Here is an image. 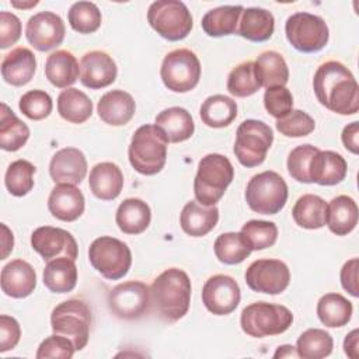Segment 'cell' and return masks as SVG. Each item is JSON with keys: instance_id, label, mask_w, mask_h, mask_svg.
<instances>
[{"instance_id": "6da1fadb", "label": "cell", "mask_w": 359, "mask_h": 359, "mask_svg": "<svg viewBox=\"0 0 359 359\" xmlns=\"http://www.w3.org/2000/svg\"><path fill=\"white\" fill-rule=\"evenodd\" d=\"M314 94L321 105L339 115L359 111V86L351 70L337 60L318 66L313 79Z\"/></svg>"}, {"instance_id": "7a4b0ae2", "label": "cell", "mask_w": 359, "mask_h": 359, "mask_svg": "<svg viewBox=\"0 0 359 359\" xmlns=\"http://www.w3.org/2000/svg\"><path fill=\"white\" fill-rule=\"evenodd\" d=\"M191 292L188 273L180 268H168L150 286L151 307L161 320L175 323L188 313Z\"/></svg>"}, {"instance_id": "3957f363", "label": "cell", "mask_w": 359, "mask_h": 359, "mask_svg": "<svg viewBox=\"0 0 359 359\" xmlns=\"http://www.w3.org/2000/svg\"><path fill=\"white\" fill-rule=\"evenodd\" d=\"M234 178L230 160L219 153H210L201 158L194 180L195 199L205 206H215L224 195Z\"/></svg>"}, {"instance_id": "277c9868", "label": "cell", "mask_w": 359, "mask_h": 359, "mask_svg": "<svg viewBox=\"0 0 359 359\" xmlns=\"http://www.w3.org/2000/svg\"><path fill=\"white\" fill-rule=\"evenodd\" d=\"M167 144L156 125H142L135 130L128 149L130 165L143 175L160 172L167 161Z\"/></svg>"}, {"instance_id": "5b68a950", "label": "cell", "mask_w": 359, "mask_h": 359, "mask_svg": "<svg viewBox=\"0 0 359 359\" xmlns=\"http://www.w3.org/2000/svg\"><path fill=\"white\" fill-rule=\"evenodd\" d=\"M293 323L292 311L282 304L255 302L243 309L241 330L252 338H264L285 332Z\"/></svg>"}, {"instance_id": "8992f818", "label": "cell", "mask_w": 359, "mask_h": 359, "mask_svg": "<svg viewBox=\"0 0 359 359\" xmlns=\"http://www.w3.org/2000/svg\"><path fill=\"white\" fill-rule=\"evenodd\" d=\"M91 310L83 300L69 299L59 303L50 314V327L53 334L69 338L76 351H81L90 337Z\"/></svg>"}, {"instance_id": "52a82bcc", "label": "cell", "mask_w": 359, "mask_h": 359, "mask_svg": "<svg viewBox=\"0 0 359 359\" xmlns=\"http://www.w3.org/2000/svg\"><path fill=\"white\" fill-rule=\"evenodd\" d=\"M287 201V184L276 171L255 174L247 184L245 202L261 215H276Z\"/></svg>"}, {"instance_id": "ba28073f", "label": "cell", "mask_w": 359, "mask_h": 359, "mask_svg": "<svg viewBox=\"0 0 359 359\" xmlns=\"http://www.w3.org/2000/svg\"><path fill=\"white\" fill-rule=\"evenodd\" d=\"M91 266L105 279L118 280L123 278L132 265V252L126 243L111 236L95 238L88 248Z\"/></svg>"}, {"instance_id": "9c48e42d", "label": "cell", "mask_w": 359, "mask_h": 359, "mask_svg": "<svg viewBox=\"0 0 359 359\" xmlns=\"http://www.w3.org/2000/svg\"><path fill=\"white\" fill-rule=\"evenodd\" d=\"M273 142V132L269 125L258 119L243 121L236 132L234 154L244 167H257L264 163Z\"/></svg>"}, {"instance_id": "30bf717a", "label": "cell", "mask_w": 359, "mask_h": 359, "mask_svg": "<svg viewBox=\"0 0 359 359\" xmlns=\"http://www.w3.org/2000/svg\"><path fill=\"white\" fill-rule=\"evenodd\" d=\"M147 21L150 27L167 41H181L192 29V15L185 3L180 0H157L149 6Z\"/></svg>"}, {"instance_id": "8fae6325", "label": "cell", "mask_w": 359, "mask_h": 359, "mask_svg": "<svg viewBox=\"0 0 359 359\" xmlns=\"http://www.w3.org/2000/svg\"><path fill=\"white\" fill-rule=\"evenodd\" d=\"M160 76L168 90L188 93L199 83L201 62L191 49H174L164 56Z\"/></svg>"}, {"instance_id": "7c38bea8", "label": "cell", "mask_w": 359, "mask_h": 359, "mask_svg": "<svg viewBox=\"0 0 359 359\" xmlns=\"http://www.w3.org/2000/svg\"><path fill=\"white\" fill-rule=\"evenodd\" d=\"M289 43L299 52L313 53L325 48L330 31L325 21L316 14L299 11L292 14L285 24Z\"/></svg>"}, {"instance_id": "4fadbf2b", "label": "cell", "mask_w": 359, "mask_h": 359, "mask_svg": "<svg viewBox=\"0 0 359 359\" xmlns=\"http://www.w3.org/2000/svg\"><path fill=\"white\" fill-rule=\"evenodd\" d=\"M108 307L121 320H139L151 307L150 287L140 280L119 283L108 294Z\"/></svg>"}, {"instance_id": "5bb4252c", "label": "cell", "mask_w": 359, "mask_h": 359, "mask_svg": "<svg viewBox=\"0 0 359 359\" xmlns=\"http://www.w3.org/2000/svg\"><path fill=\"white\" fill-rule=\"evenodd\" d=\"M247 286L258 293L279 294L290 282V271L280 259L262 258L250 264L245 271Z\"/></svg>"}, {"instance_id": "9a60e30c", "label": "cell", "mask_w": 359, "mask_h": 359, "mask_svg": "<svg viewBox=\"0 0 359 359\" xmlns=\"http://www.w3.org/2000/svg\"><path fill=\"white\" fill-rule=\"evenodd\" d=\"M241 300V290L234 278L219 273L210 276L202 287V302L215 316L233 313Z\"/></svg>"}, {"instance_id": "2e32d148", "label": "cell", "mask_w": 359, "mask_h": 359, "mask_svg": "<svg viewBox=\"0 0 359 359\" xmlns=\"http://www.w3.org/2000/svg\"><path fill=\"white\" fill-rule=\"evenodd\" d=\"M31 247L43 261H52L60 257H67L76 261L79 254L77 243L72 233L52 226L35 229L31 234Z\"/></svg>"}, {"instance_id": "e0dca14e", "label": "cell", "mask_w": 359, "mask_h": 359, "mask_svg": "<svg viewBox=\"0 0 359 359\" xmlns=\"http://www.w3.org/2000/svg\"><path fill=\"white\" fill-rule=\"evenodd\" d=\"M66 34L63 20L52 11H41L29 17L25 27L27 41L39 52L59 46Z\"/></svg>"}, {"instance_id": "ac0fdd59", "label": "cell", "mask_w": 359, "mask_h": 359, "mask_svg": "<svg viewBox=\"0 0 359 359\" xmlns=\"http://www.w3.org/2000/svg\"><path fill=\"white\" fill-rule=\"evenodd\" d=\"M118 67L115 60L104 50H91L80 60V81L84 87L98 90L108 87L116 79Z\"/></svg>"}, {"instance_id": "d6986e66", "label": "cell", "mask_w": 359, "mask_h": 359, "mask_svg": "<svg viewBox=\"0 0 359 359\" xmlns=\"http://www.w3.org/2000/svg\"><path fill=\"white\" fill-rule=\"evenodd\" d=\"M49 175L55 184H80L87 175L84 153L76 147L57 150L50 158Z\"/></svg>"}, {"instance_id": "ffe728a7", "label": "cell", "mask_w": 359, "mask_h": 359, "mask_svg": "<svg viewBox=\"0 0 359 359\" xmlns=\"http://www.w3.org/2000/svg\"><path fill=\"white\" fill-rule=\"evenodd\" d=\"M0 283L4 294L14 299H22L34 292L36 286V273L29 262L20 258L13 259L3 266Z\"/></svg>"}, {"instance_id": "44dd1931", "label": "cell", "mask_w": 359, "mask_h": 359, "mask_svg": "<svg viewBox=\"0 0 359 359\" xmlns=\"http://www.w3.org/2000/svg\"><path fill=\"white\" fill-rule=\"evenodd\" d=\"M48 209L62 222H74L84 212V195L73 184H56L48 198Z\"/></svg>"}, {"instance_id": "7402d4cb", "label": "cell", "mask_w": 359, "mask_h": 359, "mask_svg": "<svg viewBox=\"0 0 359 359\" xmlns=\"http://www.w3.org/2000/svg\"><path fill=\"white\" fill-rule=\"evenodd\" d=\"M345 158L332 150H318L310 160L309 175L318 185H337L346 177Z\"/></svg>"}, {"instance_id": "603a6c76", "label": "cell", "mask_w": 359, "mask_h": 359, "mask_svg": "<svg viewBox=\"0 0 359 359\" xmlns=\"http://www.w3.org/2000/svg\"><path fill=\"white\" fill-rule=\"evenodd\" d=\"M136 104L133 97L123 90H111L105 93L97 105L98 116L111 126L126 125L135 115Z\"/></svg>"}, {"instance_id": "cb8c5ba5", "label": "cell", "mask_w": 359, "mask_h": 359, "mask_svg": "<svg viewBox=\"0 0 359 359\" xmlns=\"http://www.w3.org/2000/svg\"><path fill=\"white\" fill-rule=\"evenodd\" d=\"M36 70V59L31 49L18 46L8 52L1 62V76L6 83L21 87L28 84Z\"/></svg>"}, {"instance_id": "d4e9b609", "label": "cell", "mask_w": 359, "mask_h": 359, "mask_svg": "<svg viewBox=\"0 0 359 359\" xmlns=\"http://www.w3.org/2000/svg\"><path fill=\"white\" fill-rule=\"evenodd\" d=\"M88 187L95 198L112 201L119 196L123 188V174L115 163H98L90 171Z\"/></svg>"}, {"instance_id": "484cf974", "label": "cell", "mask_w": 359, "mask_h": 359, "mask_svg": "<svg viewBox=\"0 0 359 359\" xmlns=\"http://www.w3.org/2000/svg\"><path fill=\"white\" fill-rule=\"evenodd\" d=\"M154 125L161 130L168 143L185 142L195 132L194 119L182 107H170L163 109L156 116Z\"/></svg>"}, {"instance_id": "4316f807", "label": "cell", "mask_w": 359, "mask_h": 359, "mask_svg": "<svg viewBox=\"0 0 359 359\" xmlns=\"http://www.w3.org/2000/svg\"><path fill=\"white\" fill-rule=\"evenodd\" d=\"M219 220L216 206H205L198 201H189L181 210L180 224L184 233L191 237H203L215 229Z\"/></svg>"}, {"instance_id": "83f0119b", "label": "cell", "mask_w": 359, "mask_h": 359, "mask_svg": "<svg viewBox=\"0 0 359 359\" xmlns=\"http://www.w3.org/2000/svg\"><path fill=\"white\" fill-rule=\"evenodd\" d=\"M358 205L348 195H338L330 201L325 210V224L337 236L349 234L358 224Z\"/></svg>"}, {"instance_id": "f1b7e54d", "label": "cell", "mask_w": 359, "mask_h": 359, "mask_svg": "<svg viewBox=\"0 0 359 359\" xmlns=\"http://www.w3.org/2000/svg\"><path fill=\"white\" fill-rule=\"evenodd\" d=\"M79 74L80 65L76 56L66 49L55 50L45 62V76L57 88H69V86L76 83Z\"/></svg>"}, {"instance_id": "f546056e", "label": "cell", "mask_w": 359, "mask_h": 359, "mask_svg": "<svg viewBox=\"0 0 359 359\" xmlns=\"http://www.w3.org/2000/svg\"><path fill=\"white\" fill-rule=\"evenodd\" d=\"M275 31L273 14L265 8L248 7L241 13L237 34L251 42L268 41Z\"/></svg>"}, {"instance_id": "4dcf8cb0", "label": "cell", "mask_w": 359, "mask_h": 359, "mask_svg": "<svg viewBox=\"0 0 359 359\" xmlns=\"http://www.w3.org/2000/svg\"><path fill=\"white\" fill-rule=\"evenodd\" d=\"M151 220L150 206L139 198L125 199L116 209L115 222L125 234L143 233Z\"/></svg>"}, {"instance_id": "1f68e13d", "label": "cell", "mask_w": 359, "mask_h": 359, "mask_svg": "<svg viewBox=\"0 0 359 359\" xmlns=\"http://www.w3.org/2000/svg\"><path fill=\"white\" fill-rule=\"evenodd\" d=\"M254 73L261 87L271 88L285 86L289 80V69L283 56L275 50L262 52L254 62Z\"/></svg>"}, {"instance_id": "d6a6232c", "label": "cell", "mask_w": 359, "mask_h": 359, "mask_svg": "<svg viewBox=\"0 0 359 359\" xmlns=\"http://www.w3.org/2000/svg\"><path fill=\"white\" fill-rule=\"evenodd\" d=\"M43 285L53 293H67L76 287L77 266L67 257L48 261L43 269Z\"/></svg>"}, {"instance_id": "836d02e7", "label": "cell", "mask_w": 359, "mask_h": 359, "mask_svg": "<svg viewBox=\"0 0 359 359\" xmlns=\"http://www.w3.org/2000/svg\"><path fill=\"white\" fill-rule=\"evenodd\" d=\"M243 6H220L209 10L202 17V29L209 36H224L237 32Z\"/></svg>"}, {"instance_id": "e575fe53", "label": "cell", "mask_w": 359, "mask_h": 359, "mask_svg": "<svg viewBox=\"0 0 359 359\" xmlns=\"http://www.w3.org/2000/svg\"><path fill=\"white\" fill-rule=\"evenodd\" d=\"M199 115L202 122L209 128H224L229 126L237 116V104L233 98L215 94L208 97L201 108Z\"/></svg>"}, {"instance_id": "d590c367", "label": "cell", "mask_w": 359, "mask_h": 359, "mask_svg": "<svg viewBox=\"0 0 359 359\" xmlns=\"http://www.w3.org/2000/svg\"><path fill=\"white\" fill-rule=\"evenodd\" d=\"M57 112L70 123H83L93 115V101L81 90L69 87L57 97Z\"/></svg>"}, {"instance_id": "8d00e7d4", "label": "cell", "mask_w": 359, "mask_h": 359, "mask_svg": "<svg viewBox=\"0 0 359 359\" xmlns=\"http://www.w3.org/2000/svg\"><path fill=\"white\" fill-rule=\"evenodd\" d=\"M29 137V128L7 104L1 102L0 112V147L6 151L20 150Z\"/></svg>"}, {"instance_id": "74e56055", "label": "cell", "mask_w": 359, "mask_h": 359, "mask_svg": "<svg viewBox=\"0 0 359 359\" xmlns=\"http://www.w3.org/2000/svg\"><path fill=\"white\" fill-rule=\"evenodd\" d=\"M352 303L339 293H325L317 303L318 320L330 328L344 327L352 317Z\"/></svg>"}, {"instance_id": "f35d334b", "label": "cell", "mask_w": 359, "mask_h": 359, "mask_svg": "<svg viewBox=\"0 0 359 359\" xmlns=\"http://www.w3.org/2000/svg\"><path fill=\"white\" fill-rule=\"evenodd\" d=\"M325 201L314 194H306L300 196L293 209L292 216L297 226L309 230L321 229L325 224Z\"/></svg>"}, {"instance_id": "ab89813d", "label": "cell", "mask_w": 359, "mask_h": 359, "mask_svg": "<svg viewBox=\"0 0 359 359\" xmlns=\"http://www.w3.org/2000/svg\"><path fill=\"white\" fill-rule=\"evenodd\" d=\"M334 339L321 328H309L297 338L296 352L303 359H321L332 352Z\"/></svg>"}, {"instance_id": "60d3db41", "label": "cell", "mask_w": 359, "mask_h": 359, "mask_svg": "<svg viewBox=\"0 0 359 359\" xmlns=\"http://www.w3.org/2000/svg\"><path fill=\"white\" fill-rule=\"evenodd\" d=\"M213 250H215L216 258L220 262L227 265L240 264L251 254V250L244 241V238L241 237V234L234 231L220 234L215 240Z\"/></svg>"}, {"instance_id": "b9f144b4", "label": "cell", "mask_w": 359, "mask_h": 359, "mask_svg": "<svg viewBox=\"0 0 359 359\" xmlns=\"http://www.w3.org/2000/svg\"><path fill=\"white\" fill-rule=\"evenodd\" d=\"M241 237L251 251H259L272 247L278 240V227L273 222L248 220L243 224Z\"/></svg>"}, {"instance_id": "7bdbcfd3", "label": "cell", "mask_w": 359, "mask_h": 359, "mask_svg": "<svg viewBox=\"0 0 359 359\" xmlns=\"http://www.w3.org/2000/svg\"><path fill=\"white\" fill-rule=\"evenodd\" d=\"M36 168L28 160L13 161L4 175L7 191L14 196H24L34 188V174Z\"/></svg>"}, {"instance_id": "ee69618b", "label": "cell", "mask_w": 359, "mask_h": 359, "mask_svg": "<svg viewBox=\"0 0 359 359\" xmlns=\"http://www.w3.org/2000/svg\"><path fill=\"white\" fill-rule=\"evenodd\" d=\"M67 20L70 27L79 34H93L101 25V11L91 1H76L72 4Z\"/></svg>"}, {"instance_id": "f6af8a7d", "label": "cell", "mask_w": 359, "mask_h": 359, "mask_svg": "<svg viewBox=\"0 0 359 359\" xmlns=\"http://www.w3.org/2000/svg\"><path fill=\"white\" fill-rule=\"evenodd\" d=\"M261 88L255 73L254 62H243L237 65L227 77V91L238 98L250 97Z\"/></svg>"}, {"instance_id": "bcb514c9", "label": "cell", "mask_w": 359, "mask_h": 359, "mask_svg": "<svg viewBox=\"0 0 359 359\" xmlns=\"http://www.w3.org/2000/svg\"><path fill=\"white\" fill-rule=\"evenodd\" d=\"M20 111L32 121H41L49 116L53 108L50 95L43 90H29L20 98Z\"/></svg>"}, {"instance_id": "7dc6e473", "label": "cell", "mask_w": 359, "mask_h": 359, "mask_svg": "<svg viewBox=\"0 0 359 359\" xmlns=\"http://www.w3.org/2000/svg\"><path fill=\"white\" fill-rule=\"evenodd\" d=\"M276 129L286 137H304L316 129V122L307 112L292 109L286 116L276 119Z\"/></svg>"}, {"instance_id": "c3c4849f", "label": "cell", "mask_w": 359, "mask_h": 359, "mask_svg": "<svg viewBox=\"0 0 359 359\" xmlns=\"http://www.w3.org/2000/svg\"><path fill=\"white\" fill-rule=\"evenodd\" d=\"M313 144H300L294 147L289 156H287V171L290 177L299 182L310 184V175H309V165L311 157L318 151Z\"/></svg>"}, {"instance_id": "681fc988", "label": "cell", "mask_w": 359, "mask_h": 359, "mask_svg": "<svg viewBox=\"0 0 359 359\" xmlns=\"http://www.w3.org/2000/svg\"><path fill=\"white\" fill-rule=\"evenodd\" d=\"M265 109L276 119L286 116L293 109V95L285 86H276L265 90Z\"/></svg>"}, {"instance_id": "f907efd6", "label": "cell", "mask_w": 359, "mask_h": 359, "mask_svg": "<svg viewBox=\"0 0 359 359\" xmlns=\"http://www.w3.org/2000/svg\"><path fill=\"white\" fill-rule=\"evenodd\" d=\"M76 348L73 342L59 334H53L48 338H45L36 351L38 359H48V358H62V359H70L74 353Z\"/></svg>"}, {"instance_id": "816d5d0a", "label": "cell", "mask_w": 359, "mask_h": 359, "mask_svg": "<svg viewBox=\"0 0 359 359\" xmlns=\"http://www.w3.org/2000/svg\"><path fill=\"white\" fill-rule=\"evenodd\" d=\"M21 36L20 18L8 11L0 13V48L7 49L14 45Z\"/></svg>"}, {"instance_id": "f5cc1de1", "label": "cell", "mask_w": 359, "mask_h": 359, "mask_svg": "<svg viewBox=\"0 0 359 359\" xmlns=\"http://www.w3.org/2000/svg\"><path fill=\"white\" fill-rule=\"evenodd\" d=\"M21 338V328L14 317L0 316V352L14 349Z\"/></svg>"}, {"instance_id": "db71d44e", "label": "cell", "mask_w": 359, "mask_h": 359, "mask_svg": "<svg viewBox=\"0 0 359 359\" xmlns=\"http://www.w3.org/2000/svg\"><path fill=\"white\" fill-rule=\"evenodd\" d=\"M358 269H359V259L352 258L346 261L339 272V279L342 287L353 297L359 296V287H358Z\"/></svg>"}, {"instance_id": "11a10c76", "label": "cell", "mask_w": 359, "mask_h": 359, "mask_svg": "<svg viewBox=\"0 0 359 359\" xmlns=\"http://www.w3.org/2000/svg\"><path fill=\"white\" fill-rule=\"evenodd\" d=\"M341 140L346 150H349L353 154L359 153V123L356 121L348 123L342 129Z\"/></svg>"}, {"instance_id": "9f6ffc18", "label": "cell", "mask_w": 359, "mask_h": 359, "mask_svg": "<svg viewBox=\"0 0 359 359\" xmlns=\"http://www.w3.org/2000/svg\"><path fill=\"white\" fill-rule=\"evenodd\" d=\"M358 339H359V331L358 330H352L345 337V341H344V351L352 359H358V356H359V353H358V348H359Z\"/></svg>"}, {"instance_id": "6f0895ef", "label": "cell", "mask_w": 359, "mask_h": 359, "mask_svg": "<svg viewBox=\"0 0 359 359\" xmlns=\"http://www.w3.org/2000/svg\"><path fill=\"white\" fill-rule=\"evenodd\" d=\"M1 230H3V238H1L3 252H1V259H6L7 255L13 251L14 237H13V233L10 231V229L6 224H1Z\"/></svg>"}, {"instance_id": "680465c9", "label": "cell", "mask_w": 359, "mask_h": 359, "mask_svg": "<svg viewBox=\"0 0 359 359\" xmlns=\"http://www.w3.org/2000/svg\"><path fill=\"white\" fill-rule=\"evenodd\" d=\"M273 358H299L296 348L292 345H282L278 346L276 352L273 353Z\"/></svg>"}, {"instance_id": "91938a15", "label": "cell", "mask_w": 359, "mask_h": 359, "mask_svg": "<svg viewBox=\"0 0 359 359\" xmlns=\"http://www.w3.org/2000/svg\"><path fill=\"white\" fill-rule=\"evenodd\" d=\"M38 3H39L38 0H34V1H15V0H11V6L15 7V8H32Z\"/></svg>"}]
</instances>
